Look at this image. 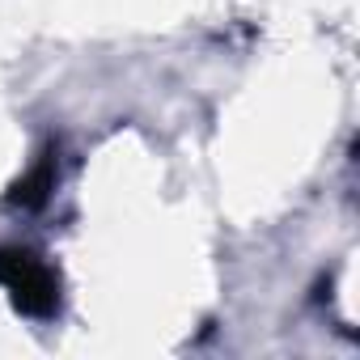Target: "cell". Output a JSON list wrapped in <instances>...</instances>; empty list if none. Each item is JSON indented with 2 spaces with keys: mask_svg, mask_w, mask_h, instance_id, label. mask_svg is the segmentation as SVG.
<instances>
[{
  "mask_svg": "<svg viewBox=\"0 0 360 360\" xmlns=\"http://www.w3.org/2000/svg\"><path fill=\"white\" fill-rule=\"evenodd\" d=\"M0 284L26 318L60 314V271L22 246H0Z\"/></svg>",
  "mask_w": 360,
  "mask_h": 360,
  "instance_id": "6da1fadb",
  "label": "cell"
},
{
  "mask_svg": "<svg viewBox=\"0 0 360 360\" xmlns=\"http://www.w3.org/2000/svg\"><path fill=\"white\" fill-rule=\"evenodd\" d=\"M51 191H56V153L47 148L18 183H13V191H9V204L13 208H26V212H39L47 200H51Z\"/></svg>",
  "mask_w": 360,
  "mask_h": 360,
  "instance_id": "7a4b0ae2",
  "label": "cell"
}]
</instances>
